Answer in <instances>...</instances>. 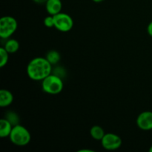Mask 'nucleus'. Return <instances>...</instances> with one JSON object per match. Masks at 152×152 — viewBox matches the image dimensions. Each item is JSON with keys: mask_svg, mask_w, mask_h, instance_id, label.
Wrapping results in <instances>:
<instances>
[{"mask_svg": "<svg viewBox=\"0 0 152 152\" xmlns=\"http://www.w3.org/2000/svg\"><path fill=\"white\" fill-rule=\"evenodd\" d=\"M13 126L6 118L0 120V137L1 138L9 137Z\"/></svg>", "mask_w": 152, "mask_h": 152, "instance_id": "obj_10", "label": "nucleus"}, {"mask_svg": "<svg viewBox=\"0 0 152 152\" xmlns=\"http://www.w3.org/2000/svg\"><path fill=\"white\" fill-rule=\"evenodd\" d=\"M5 118L7 119L8 121H10L13 126L19 124V116H18L16 113L13 112V111H9V112H7V114H6Z\"/></svg>", "mask_w": 152, "mask_h": 152, "instance_id": "obj_15", "label": "nucleus"}, {"mask_svg": "<svg viewBox=\"0 0 152 152\" xmlns=\"http://www.w3.org/2000/svg\"><path fill=\"white\" fill-rule=\"evenodd\" d=\"M18 28V22L11 16H4L0 19V37L7 39L16 32Z\"/></svg>", "mask_w": 152, "mask_h": 152, "instance_id": "obj_4", "label": "nucleus"}, {"mask_svg": "<svg viewBox=\"0 0 152 152\" xmlns=\"http://www.w3.org/2000/svg\"><path fill=\"white\" fill-rule=\"evenodd\" d=\"M93 1H94V2L96 3H99V2H102V1H103L104 0H92Z\"/></svg>", "mask_w": 152, "mask_h": 152, "instance_id": "obj_20", "label": "nucleus"}, {"mask_svg": "<svg viewBox=\"0 0 152 152\" xmlns=\"http://www.w3.org/2000/svg\"><path fill=\"white\" fill-rule=\"evenodd\" d=\"M63 88L64 83L62 78L53 73L42 80V88L43 91L48 94H59L63 90Z\"/></svg>", "mask_w": 152, "mask_h": 152, "instance_id": "obj_2", "label": "nucleus"}, {"mask_svg": "<svg viewBox=\"0 0 152 152\" xmlns=\"http://www.w3.org/2000/svg\"><path fill=\"white\" fill-rule=\"evenodd\" d=\"M45 4L46 11L51 16H54L60 13L62 8V3L61 0H48Z\"/></svg>", "mask_w": 152, "mask_h": 152, "instance_id": "obj_8", "label": "nucleus"}, {"mask_svg": "<svg viewBox=\"0 0 152 152\" xmlns=\"http://www.w3.org/2000/svg\"><path fill=\"white\" fill-rule=\"evenodd\" d=\"M10 53L5 50L4 47L0 48V68H3L7 64Z\"/></svg>", "mask_w": 152, "mask_h": 152, "instance_id": "obj_14", "label": "nucleus"}, {"mask_svg": "<svg viewBox=\"0 0 152 152\" xmlns=\"http://www.w3.org/2000/svg\"><path fill=\"white\" fill-rule=\"evenodd\" d=\"M52 66L45 57L37 56L28 62L27 74L31 80L42 81L52 74Z\"/></svg>", "mask_w": 152, "mask_h": 152, "instance_id": "obj_1", "label": "nucleus"}, {"mask_svg": "<svg viewBox=\"0 0 152 152\" xmlns=\"http://www.w3.org/2000/svg\"><path fill=\"white\" fill-rule=\"evenodd\" d=\"M79 152H94V151L91 149H82V150H80Z\"/></svg>", "mask_w": 152, "mask_h": 152, "instance_id": "obj_19", "label": "nucleus"}, {"mask_svg": "<svg viewBox=\"0 0 152 152\" xmlns=\"http://www.w3.org/2000/svg\"><path fill=\"white\" fill-rule=\"evenodd\" d=\"M90 134L95 140H100L105 136V133L104 129L99 126H94L90 129Z\"/></svg>", "mask_w": 152, "mask_h": 152, "instance_id": "obj_12", "label": "nucleus"}, {"mask_svg": "<svg viewBox=\"0 0 152 152\" xmlns=\"http://www.w3.org/2000/svg\"><path fill=\"white\" fill-rule=\"evenodd\" d=\"M149 151L150 152H152V145L151 147H150V148H149Z\"/></svg>", "mask_w": 152, "mask_h": 152, "instance_id": "obj_21", "label": "nucleus"}, {"mask_svg": "<svg viewBox=\"0 0 152 152\" xmlns=\"http://www.w3.org/2000/svg\"><path fill=\"white\" fill-rule=\"evenodd\" d=\"M37 4H45L48 0H33Z\"/></svg>", "mask_w": 152, "mask_h": 152, "instance_id": "obj_18", "label": "nucleus"}, {"mask_svg": "<svg viewBox=\"0 0 152 152\" xmlns=\"http://www.w3.org/2000/svg\"><path fill=\"white\" fill-rule=\"evenodd\" d=\"M137 126L142 131L152 130V111H145L137 117Z\"/></svg>", "mask_w": 152, "mask_h": 152, "instance_id": "obj_7", "label": "nucleus"}, {"mask_svg": "<svg viewBox=\"0 0 152 152\" xmlns=\"http://www.w3.org/2000/svg\"><path fill=\"white\" fill-rule=\"evenodd\" d=\"M54 28L60 32H68L74 26V20L68 13H60L53 16Z\"/></svg>", "mask_w": 152, "mask_h": 152, "instance_id": "obj_5", "label": "nucleus"}, {"mask_svg": "<svg viewBox=\"0 0 152 152\" xmlns=\"http://www.w3.org/2000/svg\"><path fill=\"white\" fill-rule=\"evenodd\" d=\"M147 32H148V35L152 37V21L148 24V27H147Z\"/></svg>", "mask_w": 152, "mask_h": 152, "instance_id": "obj_17", "label": "nucleus"}, {"mask_svg": "<svg viewBox=\"0 0 152 152\" xmlns=\"http://www.w3.org/2000/svg\"><path fill=\"white\" fill-rule=\"evenodd\" d=\"M13 95L10 91L6 89H1L0 91V107L1 108H6L8 107L13 103Z\"/></svg>", "mask_w": 152, "mask_h": 152, "instance_id": "obj_9", "label": "nucleus"}, {"mask_svg": "<svg viewBox=\"0 0 152 152\" xmlns=\"http://www.w3.org/2000/svg\"><path fill=\"white\" fill-rule=\"evenodd\" d=\"M44 25L47 28H54V19H53V16L49 15V16H46L44 19Z\"/></svg>", "mask_w": 152, "mask_h": 152, "instance_id": "obj_16", "label": "nucleus"}, {"mask_svg": "<svg viewBox=\"0 0 152 152\" xmlns=\"http://www.w3.org/2000/svg\"><path fill=\"white\" fill-rule=\"evenodd\" d=\"M46 59L48 60V62L51 64L52 65H56L61 59V55L59 51L56 50H49L45 56Z\"/></svg>", "mask_w": 152, "mask_h": 152, "instance_id": "obj_13", "label": "nucleus"}, {"mask_svg": "<svg viewBox=\"0 0 152 152\" xmlns=\"http://www.w3.org/2000/svg\"><path fill=\"white\" fill-rule=\"evenodd\" d=\"M101 144L105 150L114 151L121 147L122 139L116 134L107 133L101 140Z\"/></svg>", "mask_w": 152, "mask_h": 152, "instance_id": "obj_6", "label": "nucleus"}, {"mask_svg": "<svg viewBox=\"0 0 152 152\" xmlns=\"http://www.w3.org/2000/svg\"><path fill=\"white\" fill-rule=\"evenodd\" d=\"M10 142L17 146H25L31 140V135L28 129L22 125H16L13 127L10 136Z\"/></svg>", "mask_w": 152, "mask_h": 152, "instance_id": "obj_3", "label": "nucleus"}, {"mask_svg": "<svg viewBox=\"0 0 152 152\" xmlns=\"http://www.w3.org/2000/svg\"><path fill=\"white\" fill-rule=\"evenodd\" d=\"M4 48L9 53H15L19 50V42L18 40L15 39H7L6 42L4 43Z\"/></svg>", "mask_w": 152, "mask_h": 152, "instance_id": "obj_11", "label": "nucleus"}]
</instances>
